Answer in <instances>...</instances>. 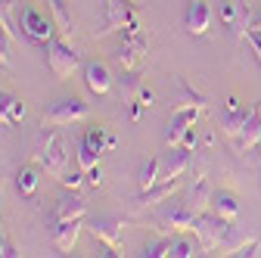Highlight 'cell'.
I'll list each match as a JSON object with an SVG mask.
<instances>
[{
	"label": "cell",
	"mask_w": 261,
	"mask_h": 258,
	"mask_svg": "<svg viewBox=\"0 0 261 258\" xmlns=\"http://www.w3.org/2000/svg\"><path fill=\"white\" fill-rule=\"evenodd\" d=\"M35 159L38 165L53 174V177H62L65 174V165H69V152H65V140L59 131H44L38 137V146H35Z\"/></svg>",
	"instance_id": "1"
},
{
	"label": "cell",
	"mask_w": 261,
	"mask_h": 258,
	"mask_svg": "<svg viewBox=\"0 0 261 258\" xmlns=\"http://www.w3.org/2000/svg\"><path fill=\"white\" fill-rule=\"evenodd\" d=\"M230 230H233V221H227V218H221V215H199L196 218V237H199V246H202V252H212V249H218V246H224V240L230 237Z\"/></svg>",
	"instance_id": "2"
},
{
	"label": "cell",
	"mask_w": 261,
	"mask_h": 258,
	"mask_svg": "<svg viewBox=\"0 0 261 258\" xmlns=\"http://www.w3.org/2000/svg\"><path fill=\"white\" fill-rule=\"evenodd\" d=\"M146 44H149V38L140 31V25L124 28V38L115 50V62L124 72H137V66L143 62V53H146Z\"/></svg>",
	"instance_id": "3"
},
{
	"label": "cell",
	"mask_w": 261,
	"mask_h": 258,
	"mask_svg": "<svg viewBox=\"0 0 261 258\" xmlns=\"http://www.w3.org/2000/svg\"><path fill=\"white\" fill-rule=\"evenodd\" d=\"M90 109L81 96H59V100L44 112L41 118V127H59V124H72V121H81L87 118Z\"/></svg>",
	"instance_id": "4"
},
{
	"label": "cell",
	"mask_w": 261,
	"mask_h": 258,
	"mask_svg": "<svg viewBox=\"0 0 261 258\" xmlns=\"http://www.w3.org/2000/svg\"><path fill=\"white\" fill-rule=\"evenodd\" d=\"M19 31L28 41H38V44H50L53 41V22L31 4H25L22 13H19Z\"/></svg>",
	"instance_id": "5"
},
{
	"label": "cell",
	"mask_w": 261,
	"mask_h": 258,
	"mask_svg": "<svg viewBox=\"0 0 261 258\" xmlns=\"http://www.w3.org/2000/svg\"><path fill=\"white\" fill-rule=\"evenodd\" d=\"M130 25H140L134 4H127V0H106L103 28L96 31L93 38H106V35H112V31H124V28H130Z\"/></svg>",
	"instance_id": "6"
},
{
	"label": "cell",
	"mask_w": 261,
	"mask_h": 258,
	"mask_svg": "<svg viewBox=\"0 0 261 258\" xmlns=\"http://www.w3.org/2000/svg\"><path fill=\"white\" fill-rule=\"evenodd\" d=\"M196 215L187 202H174L168 209H162L159 218H155V227L159 230H171V234H187V230H196Z\"/></svg>",
	"instance_id": "7"
},
{
	"label": "cell",
	"mask_w": 261,
	"mask_h": 258,
	"mask_svg": "<svg viewBox=\"0 0 261 258\" xmlns=\"http://www.w3.org/2000/svg\"><path fill=\"white\" fill-rule=\"evenodd\" d=\"M78 62H81V56L75 53V47L69 44V41H59V38H53L50 41V53H47V66H50V72L56 75V78H69L75 69H78Z\"/></svg>",
	"instance_id": "8"
},
{
	"label": "cell",
	"mask_w": 261,
	"mask_h": 258,
	"mask_svg": "<svg viewBox=\"0 0 261 258\" xmlns=\"http://www.w3.org/2000/svg\"><path fill=\"white\" fill-rule=\"evenodd\" d=\"M199 109H202V106H177V109L171 112L168 131H165V143H168V146H177V143H180V137L196 124V118H199Z\"/></svg>",
	"instance_id": "9"
},
{
	"label": "cell",
	"mask_w": 261,
	"mask_h": 258,
	"mask_svg": "<svg viewBox=\"0 0 261 258\" xmlns=\"http://www.w3.org/2000/svg\"><path fill=\"white\" fill-rule=\"evenodd\" d=\"M177 190H180V177H162L159 184L140 190V196H137L134 202H137L140 209H149V205H159V202H168Z\"/></svg>",
	"instance_id": "10"
},
{
	"label": "cell",
	"mask_w": 261,
	"mask_h": 258,
	"mask_svg": "<svg viewBox=\"0 0 261 258\" xmlns=\"http://www.w3.org/2000/svg\"><path fill=\"white\" fill-rule=\"evenodd\" d=\"M212 25V10L205 0H190V7H187V31L193 38H202L205 31Z\"/></svg>",
	"instance_id": "11"
},
{
	"label": "cell",
	"mask_w": 261,
	"mask_h": 258,
	"mask_svg": "<svg viewBox=\"0 0 261 258\" xmlns=\"http://www.w3.org/2000/svg\"><path fill=\"white\" fill-rule=\"evenodd\" d=\"M78 234H81V221H53V227H50L53 246L59 252H72L78 243Z\"/></svg>",
	"instance_id": "12"
},
{
	"label": "cell",
	"mask_w": 261,
	"mask_h": 258,
	"mask_svg": "<svg viewBox=\"0 0 261 258\" xmlns=\"http://www.w3.org/2000/svg\"><path fill=\"white\" fill-rule=\"evenodd\" d=\"M258 137H261V103H255L252 106V112H249V118H246V124L240 127V134H237V149H252L255 143H258Z\"/></svg>",
	"instance_id": "13"
},
{
	"label": "cell",
	"mask_w": 261,
	"mask_h": 258,
	"mask_svg": "<svg viewBox=\"0 0 261 258\" xmlns=\"http://www.w3.org/2000/svg\"><path fill=\"white\" fill-rule=\"evenodd\" d=\"M249 112H252V109H249ZM249 112L240 109V103L230 96V100L224 103V112H221V131H224L227 137H237V134H240V127H243L246 118H249Z\"/></svg>",
	"instance_id": "14"
},
{
	"label": "cell",
	"mask_w": 261,
	"mask_h": 258,
	"mask_svg": "<svg viewBox=\"0 0 261 258\" xmlns=\"http://www.w3.org/2000/svg\"><path fill=\"white\" fill-rule=\"evenodd\" d=\"M84 84H87V90L96 93V96L109 93V87H112L109 69L103 66V62H87V66H84Z\"/></svg>",
	"instance_id": "15"
},
{
	"label": "cell",
	"mask_w": 261,
	"mask_h": 258,
	"mask_svg": "<svg viewBox=\"0 0 261 258\" xmlns=\"http://www.w3.org/2000/svg\"><path fill=\"white\" fill-rule=\"evenodd\" d=\"M93 237L106 243V249H121V240H124V224L121 221H93Z\"/></svg>",
	"instance_id": "16"
},
{
	"label": "cell",
	"mask_w": 261,
	"mask_h": 258,
	"mask_svg": "<svg viewBox=\"0 0 261 258\" xmlns=\"http://www.w3.org/2000/svg\"><path fill=\"white\" fill-rule=\"evenodd\" d=\"M193 165V149L187 146H171V156L162 162V177H180Z\"/></svg>",
	"instance_id": "17"
},
{
	"label": "cell",
	"mask_w": 261,
	"mask_h": 258,
	"mask_svg": "<svg viewBox=\"0 0 261 258\" xmlns=\"http://www.w3.org/2000/svg\"><path fill=\"white\" fill-rule=\"evenodd\" d=\"M208 209H212L215 215L227 218V221H237V215H240L237 196H233V193H227V190H212V202H208Z\"/></svg>",
	"instance_id": "18"
},
{
	"label": "cell",
	"mask_w": 261,
	"mask_h": 258,
	"mask_svg": "<svg viewBox=\"0 0 261 258\" xmlns=\"http://www.w3.org/2000/svg\"><path fill=\"white\" fill-rule=\"evenodd\" d=\"M25 118V103L19 100V96H10V93H0V124L10 127L16 121Z\"/></svg>",
	"instance_id": "19"
},
{
	"label": "cell",
	"mask_w": 261,
	"mask_h": 258,
	"mask_svg": "<svg viewBox=\"0 0 261 258\" xmlns=\"http://www.w3.org/2000/svg\"><path fill=\"white\" fill-rule=\"evenodd\" d=\"M84 218V199L81 196H62L56 202L53 221H81Z\"/></svg>",
	"instance_id": "20"
},
{
	"label": "cell",
	"mask_w": 261,
	"mask_h": 258,
	"mask_svg": "<svg viewBox=\"0 0 261 258\" xmlns=\"http://www.w3.org/2000/svg\"><path fill=\"white\" fill-rule=\"evenodd\" d=\"M208 202H212V190H208V184L205 180H199V184H196L193 187V193H190V209L196 212V215H202L205 209H208Z\"/></svg>",
	"instance_id": "21"
},
{
	"label": "cell",
	"mask_w": 261,
	"mask_h": 258,
	"mask_svg": "<svg viewBox=\"0 0 261 258\" xmlns=\"http://www.w3.org/2000/svg\"><path fill=\"white\" fill-rule=\"evenodd\" d=\"M16 184H19V193H22V196H35V190H38V171L31 168V165L19 168Z\"/></svg>",
	"instance_id": "22"
},
{
	"label": "cell",
	"mask_w": 261,
	"mask_h": 258,
	"mask_svg": "<svg viewBox=\"0 0 261 258\" xmlns=\"http://www.w3.org/2000/svg\"><path fill=\"white\" fill-rule=\"evenodd\" d=\"M159 180H162V159L152 156L149 162L143 165V171H140V190H146V187H152V184H159Z\"/></svg>",
	"instance_id": "23"
},
{
	"label": "cell",
	"mask_w": 261,
	"mask_h": 258,
	"mask_svg": "<svg viewBox=\"0 0 261 258\" xmlns=\"http://www.w3.org/2000/svg\"><path fill=\"white\" fill-rule=\"evenodd\" d=\"M50 10H53V16H56V22H59V31H62V35H72L75 25H72L69 10H65V0H50Z\"/></svg>",
	"instance_id": "24"
},
{
	"label": "cell",
	"mask_w": 261,
	"mask_h": 258,
	"mask_svg": "<svg viewBox=\"0 0 261 258\" xmlns=\"http://www.w3.org/2000/svg\"><path fill=\"white\" fill-rule=\"evenodd\" d=\"M140 90H143V81H140L137 72H127V75L121 78V93H124V100H127V103H134L137 96H140Z\"/></svg>",
	"instance_id": "25"
},
{
	"label": "cell",
	"mask_w": 261,
	"mask_h": 258,
	"mask_svg": "<svg viewBox=\"0 0 261 258\" xmlns=\"http://www.w3.org/2000/svg\"><path fill=\"white\" fill-rule=\"evenodd\" d=\"M202 252V246L199 243H193V240H174L171 243V258H193V255H199Z\"/></svg>",
	"instance_id": "26"
},
{
	"label": "cell",
	"mask_w": 261,
	"mask_h": 258,
	"mask_svg": "<svg viewBox=\"0 0 261 258\" xmlns=\"http://www.w3.org/2000/svg\"><path fill=\"white\" fill-rule=\"evenodd\" d=\"M96 162H100V152H96V149H90V146L81 140V146H78V165H81V171H90V168H96Z\"/></svg>",
	"instance_id": "27"
},
{
	"label": "cell",
	"mask_w": 261,
	"mask_h": 258,
	"mask_svg": "<svg viewBox=\"0 0 261 258\" xmlns=\"http://www.w3.org/2000/svg\"><path fill=\"white\" fill-rule=\"evenodd\" d=\"M10 44H13V31L0 25V69H10Z\"/></svg>",
	"instance_id": "28"
},
{
	"label": "cell",
	"mask_w": 261,
	"mask_h": 258,
	"mask_svg": "<svg viewBox=\"0 0 261 258\" xmlns=\"http://www.w3.org/2000/svg\"><path fill=\"white\" fill-rule=\"evenodd\" d=\"M90 149H96V152H103L106 149V131H103V127H87V134L81 137Z\"/></svg>",
	"instance_id": "29"
},
{
	"label": "cell",
	"mask_w": 261,
	"mask_h": 258,
	"mask_svg": "<svg viewBox=\"0 0 261 258\" xmlns=\"http://www.w3.org/2000/svg\"><path fill=\"white\" fill-rule=\"evenodd\" d=\"M171 243H174V237H165V240H159V243H149L143 249V255H149V258H165V255H171Z\"/></svg>",
	"instance_id": "30"
},
{
	"label": "cell",
	"mask_w": 261,
	"mask_h": 258,
	"mask_svg": "<svg viewBox=\"0 0 261 258\" xmlns=\"http://www.w3.org/2000/svg\"><path fill=\"white\" fill-rule=\"evenodd\" d=\"M177 90H180V100H184L180 106H202V103H205L202 96L196 93V90H190V87H187L184 81H177Z\"/></svg>",
	"instance_id": "31"
},
{
	"label": "cell",
	"mask_w": 261,
	"mask_h": 258,
	"mask_svg": "<svg viewBox=\"0 0 261 258\" xmlns=\"http://www.w3.org/2000/svg\"><path fill=\"white\" fill-rule=\"evenodd\" d=\"M81 177H84L81 171H72V174L65 171V174H62L59 180H62V187H69V190H78V187H81Z\"/></svg>",
	"instance_id": "32"
},
{
	"label": "cell",
	"mask_w": 261,
	"mask_h": 258,
	"mask_svg": "<svg viewBox=\"0 0 261 258\" xmlns=\"http://www.w3.org/2000/svg\"><path fill=\"white\" fill-rule=\"evenodd\" d=\"M249 44H252V50H255V56H258V62H261V31H249Z\"/></svg>",
	"instance_id": "33"
},
{
	"label": "cell",
	"mask_w": 261,
	"mask_h": 258,
	"mask_svg": "<svg viewBox=\"0 0 261 258\" xmlns=\"http://www.w3.org/2000/svg\"><path fill=\"white\" fill-rule=\"evenodd\" d=\"M177 146H187V149H196V124L190 127V131H187L184 137H180V143H177Z\"/></svg>",
	"instance_id": "34"
},
{
	"label": "cell",
	"mask_w": 261,
	"mask_h": 258,
	"mask_svg": "<svg viewBox=\"0 0 261 258\" xmlns=\"http://www.w3.org/2000/svg\"><path fill=\"white\" fill-rule=\"evenodd\" d=\"M87 177H90V184H93V187H100V184H103V171H100V165L90 168V171H87Z\"/></svg>",
	"instance_id": "35"
},
{
	"label": "cell",
	"mask_w": 261,
	"mask_h": 258,
	"mask_svg": "<svg viewBox=\"0 0 261 258\" xmlns=\"http://www.w3.org/2000/svg\"><path fill=\"white\" fill-rule=\"evenodd\" d=\"M0 255H16V249H13V243L7 237H0Z\"/></svg>",
	"instance_id": "36"
},
{
	"label": "cell",
	"mask_w": 261,
	"mask_h": 258,
	"mask_svg": "<svg viewBox=\"0 0 261 258\" xmlns=\"http://www.w3.org/2000/svg\"><path fill=\"white\" fill-rule=\"evenodd\" d=\"M7 13H10V0H0V25H7V28H10V22H7Z\"/></svg>",
	"instance_id": "37"
},
{
	"label": "cell",
	"mask_w": 261,
	"mask_h": 258,
	"mask_svg": "<svg viewBox=\"0 0 261 258\" xmlns=\"http://www.w3.org/2000/svg\"><path fill=\"white\" fill-rule=\"evenodd\" d=\"M249 31H261V10L252 16V28H249Z\"/></svg>",
	"instance_id": "38"
},
{
	"label": "cell",
	"mask_w": 261,
	"mask_h": 258,
	"mask_svg": "<svg viewBox=\"0 0 261 258\" xmlns=\"http://www.w3.org/2000/svg\"><path fill=\"white\" fill-rule=\"evenodd\" d=\"M255 146H258V152H261V137H258V143H255Z\"/></svg>",
	"instance_id": "39"
}]
</instances>
